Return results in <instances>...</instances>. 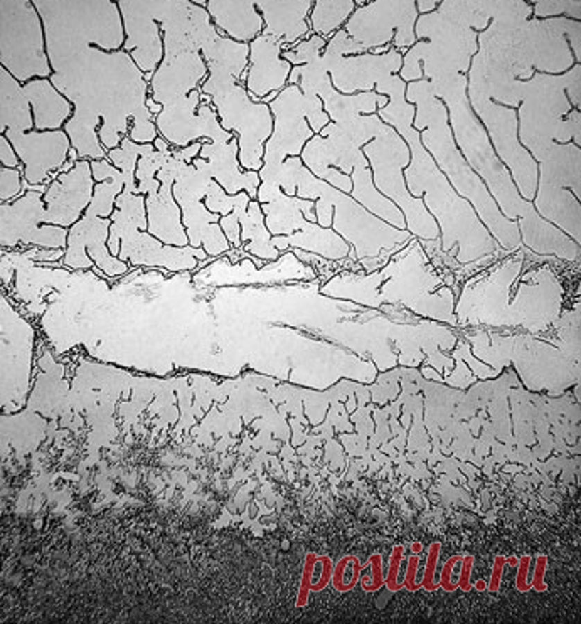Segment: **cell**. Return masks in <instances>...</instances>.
Masks as SVG:
<instances>
[{"label": "cell", "mask_w": 581, "mask_h": 624, "mask_svg": "<svg viewBox=\"0 0 581 624\" xmlns=\"http://www.w3.org/2000/svg\"><path fill=\"white\" fill-rule=\"evenodd\" d=\"M219 224H221V229L227 238V241H229V244L236 247V249L241 247V226H239L238 215L234 212L223 215Z\"/></svg>", "instance_id": "20"}, {"label": "cell", "mask_w": 581, "mask_h": 624, "mask_svg": "<svg viewBox=\"0 0 581 624\" xmlns=\"http://www.w3.org/2000/svg\"><path fill=\"white\" fill-rule=\"evenodd\" d=\"M419 565V553H411L406 564V574H404L403 587L410 592H416L422 589V582H416V572Z\"/></svg>", "instance_id": "24"}, {"label": "cell", "mask_w": 581, "mask_h": 624, "mask_svg": "<svg viewBox=\"0 0 581 624\" xmlns=\"http://www.w3.org/2000/svg\"><path fill=\"white\" fill-rule=\"evenodd\" d=\"M162 106V112L154 116V121L160 136L175 148L187 147L191 141H198L202 136L213 141L231 140L229 133L219 127L213 108L201 103V93L198 89H192L189 96Z\"/></svg>", "instance_id": "4"}, {"label": "cell", "mask_w": 581, "mask_h": 624, "mask_svg": "<svg viewBox=\"0 0 581 624\" xmlns=\"http://www.w3.org/2000/svg\"><path fill=\"white\" fill-rule=\"evenodd\" d=\"M462 559V555H453L443 564L442 571H440V580H438V587L443 589L445 592H455L458 589L457 580L453 582V567L458 560Z\"/></svg>", "instance_id": "22"}, {"label": "cell", "mask_w": 581, "mask_h": 624, "mask_svg": "<svg viewBox=\"0 0 581 624\" xmlns=\"http://www.w3.org/2000/svg\"><path fill=\"white\" fill-rule=\"evenodd\" d=\"M95 190L92 160L80 159L69 170L58 174L44 192L46 224L71 227L85 215Z\"/></svg>", "instance_id": "7"}, {"label": "cell", "mask_w": 581, "mask_h": 624, "mask_svg": "<svg viewBox=\"0 0 581 624\" xmlns=\"http://www.w3.org/2000/svg\"><path fill=\"white\" fill-rule=\"evenodd\" d=\"M184 160L180 159L177 148L172 150V155L166 160L159 172L157 180L160 182V188L157 192H150L145 195V207H147V231L154 238L162 241L164 244L171 246H189L186 227L180 221V206L174 197L175 177L179 168L182 167ZM187 163V162H186Z\"/></svg>", "instance_id": "8"}, {"label": "cell", "mask_w": 581, "mask_h": 624, "mask_svg": "<svg viewBox=\"0 0 581 624\" xmlns=\"http://www.w3.org/2000/svg\"><path fill=\"white\" fill-rule=\"evenodd\" d=\"M460 576H458L457 584L458 589L463 592H470L474 589L472 586V580H470V576H472V569L475 564V557L474 555H462L460 559Z\"/></svg>", "instance_id": "25"}, {"label": "cell", "mask_w": 581, "mask_h": 624, "mask_svg": "<svg viewBox=\"0 0 581 624\" xmlns=\"http://www.w3.org/2000/svg\"><path fill=\"white\" fill-rule=\"evenodd\" d=\"M44 194L26 190L12 202L0 204V244L2 249L15 247H44L66 249L69 227L46 224Z\"/></svg>", "instance_id": "3"}, {"label": "cell", "mask_w": 581, "mask_h": 624, "mask_svg": "<svg viewBox=\"0 0 581 624\" xmlns=\"http://www.w3.org/2000/svg\"><path fill=\"white\" fill-rule=\"evenodd\" d=\"M108 249L113 256L137 268H166L172 273L192 271L209 261L202 247L171 246L154 238L147 231L145 197L125 187L116 199V209L110 215Z\"/></svg>", "instance_id": "1"}, {"label": "cell", "mask_w": 581, "mask_h": 624, "mask_svg": "<svg viewBox=\"0 0 581 624\" xmlns=\"http://www.w3.org/2000/svg\"><path fill=\"white\" fill-rule=\"evenodd\" d=\"M317 555L313 552H309L307 559L304 564V572H302V582L300 589H298V598H297V607H305L309 603L310 591H312V569L315 564Z\"/></svg>", "instance_id": "19"}, {"label": "cell", "mask_w": 581, "mask_h": 624, "mask_svg": "<svg viewBox=\"0 0 581 624\" xmlns=\"http://www.w3.org/2000/svg\"><path fill=\"white\" fill-rule=\"evenodd\" d=\"M505 560H508V565H514V567H516L517 562H519L517 557H505Z\"/></svg>", "instance_id": "32"}, {"label": "cell", "mask_w": 581, "mask_h": 624, "mask_svg": "<svg viewBox=\"0 0 581 624\" xmlns=\"http://www.w3.org/2000/svg\"><path fill=\"white\" fill-rule=\"evenodd\" d=\"M546 571H548V555L539 553L536 557V564H534V574L531 580V587L534 592H546L548 591V584H546L544 577Z\"/></svg>", "instance_id": "23"}, {"label": "cell", "mask_w": 581, "mask_h": 624, "mask_svg": "<svg viewBox=\"0 0 581 624\" xmlns=\"http://www.w3.org/2000/svg\"><path fill=\"white\" fill-rule=\"evenodd\" d=\"M272 244L278 251H286L288 247H295L300 251H309V253L320 254L322 258L331 259V261H339V259L347 258L349 246L347 242L339 238V234L333 233L327 227H319V224L307 222L300 233L281 235V238H272Z\"/></svg>", "instance_id": "13"}, {"label": "cell", "mask_w": 581, "mask_h": 624, "mask_svg": "<svg viewBox=\"0 0 581 624\" xmlns=\"http://www.w3.org/2000/svg\"><path fill=\"white\" fill-rule=\"evenodd\" d=\"M92 172L95 179V190L85 214L110 217L116 209V199L127 186L128 179L108 159L92 160Z\"/></svg>", "instance_id": "15"}, {"label": "cell", "mask_w": 581, "mask_h": 624, "mask_svg": "<svg viewBox=\"0 0 581 624\" xmlns=\"http://www.w3.org/2000/svg\"><path fill=\"white\" fill-rule=\"evenodd\" d=\"M3 135L10 140L21 157L24 179L31 186H49L60 174V168L66 163L73 148L66 130H7Z\"/></svg>", "instance_id": "6"}, {"label": "cell", "mask_w": 581, "mask_h": 624, "mask_svg": "<svg viewBox=\"0 0 581 624\" xmlns=\"http://www.w3.org/2000/svg\"><path fill=\"white\" fill-rule=\"evenodd\" d=\"M112 219L85 214L69 227L68 246L60 266L69 269H93L98 266L108 278H119L130 271V265L113 256L108 249Z\"/></svg>", "instance_id": "5"}, {"label": "cell", "mask_w": 581, "mask_h": 624, "mask_svg": "<svg viewBox=\"0 0 581 624\" xmlns=\"http://www.w3.org/2000/svg\"><path fill=\"white\" fill-rule=\"evenodd\" d=\"M529 565H531V555H522L517 562V576H516V589L519 592H529L531 591V582H528L529 576Z\"/></svg>", "instance_id": "26"}, {"label": "cell", "mask_w": 581, "mask_h": 624, "mask_svg": "<svg viewBox=\"0 0 581 624\" xmlns=\"http://www.w3.org/2000/svg\"><path fill=\"white\" fill-rule=\"evenodd\" d=\"M423 551V544L422 542H411V552L413 553H419Z\"/></svg>", "instance_id": "31"}, {"label": "cell", "mask_w": 581, "mask_h": 624, "mask_svg": "<svg viewBox=\"0 0 581 624\" xmlns=\"http://www.w3.org/2000/svg\"><path fill=\"white\" fill-rule=\"evenodd\" d=\"M0 133L7 130L31 132L34 127L33 106L27 100L21 81L2 66L0 71Z\"/></svg>", "instance_id": "14"}, {"label": "cell", "mask_w": 581, "mask_h": 624, "mask_svg": "<svg viewBox=\"0 0 581 624\" xmlns=\"http://www.w3.org/2000/svg\"><path fill=\"white\" fill-rule=\"evenodd\" d=\"M403 552H404L403 545H394V547H392L390 567H388V574L384 577V584H386L388 591L390 592H398L403 589V582H399V567H401Z\"/></svg>", "instance_id": "18"}, {"label": "cell", "mask_w": 581, "mask_h": 624, "mask_svg": "<svg viewBox=\"0 0 581 624\" xmlns=\"http://www.w3.org/2000/svg\"><path fill=\"white\" fill-rule=\"evenodd\" d=\"M0 165H2V167H7V168L24 167L17 150H15L14 145L10 143V140L7 139L3 133L0 135Z\"/></svg>", "instance_id": "21"}, {"label": "cell", "mask_w": 581, "mask_h": 624, "mask_svg": "<svg viewBox=\"0 0 581 624\" xmlns=\"http://www.w3.org/2000/svg\"><path fill=\"white\" fill-rule=\"evenodd\" d=\"M206 76V66L199 54L180 53L177 56H167L162 64L150 76L152 98L160 105L186 96L189 89L196 88Z\"/></svg>", "instance_id": "10"}, {"label": "cell", "mask_w": 581, "mask_h": 624, "mask_svg": "<svg viewBox=\"0 0 581 624\" xmlns=\"http://www.w3.org/2000/svg\"><path fill=\"white\" fill-rule=\"evenodd\" d=\"M22 89L33 106L36 130H60L64 127L71 116L73 106L68 96L54 88L53 81L48 78H36L26 81Z\"/></svg>", "instance_id": "12"}, {"label": "cell", "mask_w": 581, "mask_h": 624, "mask_svg": "<svg viewBox=\"0 0 581 624\" xmlns=\"http://www.w3.org/2000/svg\"><path fill=\"white\" fill-rule=\"evenodd\" d=\"M238 140L231 139L227 141H204L199 157L204 159L207 174L216 180L226 194L236 195L241 188H245L251 197H257L260 187V175L250 170L248 174H241L236 162Z\"/></svg>", "instance_id": "11"}, {"label": "cell", "mask_w": 581, "mask_h": 624, "mask_svg": "<svg viewBox=\"0 0 581 624\" xmlns=\"http://www.w3.org/2000/svg\"><path fill=\"white\" fill-rule=\"evenodd\" d=\"M472 586H474V589H477L478 592H485L487 591V580L478 579V580H475Z\"/></svg>", "instance_id": "30"}, {"label": "cell", "mask_w": 581, "mask_h": 624, "mask_svg": "<svg viewBox=\"0 0 581 624\" xmlns=\"http://www.w3.org/2000/svg\"><path fill=\"white\" fill-rule=\"evenodd\" d=\"M24 167L19 168H7L0 167V204L12 202L26 192V179Z\"/></svg>", "instance_id": "16"}, {"label": "cell", "mask_w": 581, "mask_h": 624, "mask_svg": "<svg viewBox=\"0 0 581 624\" xmlns=\"http://www.w3.org/2000/svg\"><path fill=\"white\" fill-rule=\"evenodd\" d=\"M369 564H371L372 577L369 579L372 580V586H369L366 591H378L384 586V574H383V555L381 553H372L369 557Z\"/></svg>", "instance_id": "27"}, {"label": "cell", "mask_w": 581, "mask_h": 624, "mask_svg": "<svg viewBox=\"0 0 581 624\" xmlns=\"http://www.w3.org/2000/svg\"><path fill=\"white\" fill-rule=\"evenodd\" d=\"M322 564H324V571H322V579L317 586L312 587V591H324L327 587V584L331 582L332 579V560L329 555H322Z\"/></svg>", "instance_id": "29"}, {"label": "cell", "mask_w": 581, "mask_h": 624, "mask_svg": "<svg viewBox=\"0 0 581 624\" xmlns=\"http://www.w3.org/2000/svg\"><path fill=\"white\" fill-rule=\"evenodd\" d=\"M226 269V276H211L201 280V285H250V283H273L286 280H312L315 278V271L310 266L302 265L295 254L286 253L280 258V262L273 261L270 265L258 268L251 258L238 262H218Z\"/></svg>", "instance_id": "9"}, {"label": "cell", "mask_w": 581, "mask_h": 624, "mask_svg": "<svg viewBox=\"0 0 581 624\" xmlns=\"http://www.w3.org/2000/svg\"><path fill=\"white\" fill-rule=\"evenodd\" d=\"M440 551H442V544H440V542H433V544L428 547L425 572H423L422 580H419V582H422V589H426V592H435L440 589L437 580H435V576H437V567H438V559H440Z\"/></svg>", "instance_id": "17"}, {"label": "cell", "mask_w": 581, "mask_h": 624, "mask_svg": "<svg viewBox=\"0 0 581 624\" xmlns=\"http://www.w3.org/2000/svg\"><path fill=\"white\" fill-rule=\"evenodd\" d=\"M508 565L504 555H496L494 557L492 564V574H490V580L487 582V591L489 592H498L502 582V574H504V567Z\"/></svg>", "instance_id": "28"}, {"label": "cell", "mask_w": 581, "mask_h": 624, "mask_svg": "<svg viewBox=\"0 0 581 624\" xmlns=\"http://www.w3.org/2000/svg\"><path fill=\"white\" fill-rule=\"evenodd\" d=\"M211 175L207 174L204 159L196 157L192 163H182L175 177L174 197L182 211V222L186 227L189 246L201 247L211 258L227 253L231 249L229 241L216 222L221 221L218 212H207L201 204V197L209 190Z\"/></svg>", "instance_id": "2"}]
</instances>
